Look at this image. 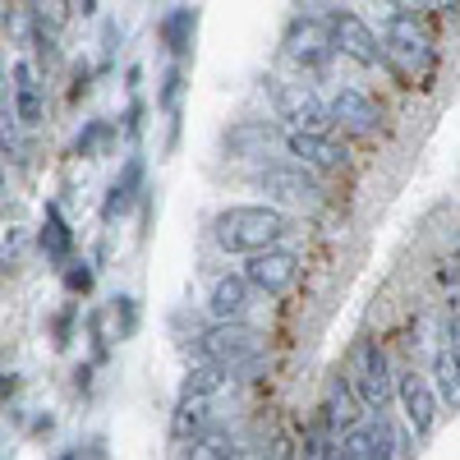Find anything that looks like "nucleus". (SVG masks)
Returning <instances> with one entry per match:
<instances>
[{"label": "nucleus", "mask_w": 460, "mask_h": 460, "mask_svg": "<svg viewBox=\"0 0 460 460\" xmlns=\"http://www.w3.org/2000/svg\"><path fill=\"white\" fill-rule=\"evenodd\" d=\"M249 299H253V286L244 281V272H221L208 290V318L212 323H244Z\"/></svg>", "instance_id": "dca6fc26"}, {"label": "nucleus", "mask_w": 460, "mask_h": 460, "mask_svg": "<svg viewBox=\"0 0 460 460\" xmlns=\"http://www.w3.org/2000/svg\"><path fill=\"white\" fill-rule=\"evenodd\" d=\"M327 28H332V47H336L345 60H355L359 69H377V65H382V37H377L355 10L332 5V10H327Z\"/></svg>", "instance_id": "0eeeda50"}, {"label": "nucleus", "mask_w": 460, "mask_h": 460, "mask_svg": "<svg viewBox=\"0 0 460 460\" xmlns=\"http://www.w3.org/2000/svg\"><path fill=\"white\" fill-rule=\"evenodd\" d=\"M194 350L240 382L262 364V332H253L249 323H208L203 332H194Z\"/></svg>", "instance_id": "20e7f679"}, {"label": "nucleus", "mask_w": 460, "mask_h": 460, "mask_svg": "<svg viewBox=\"0 0 460 460\" xmlns=\"http://www.w3.org/2000/svg\"><path fill=\"white\" fill-rule=\"evenodd\" d=\"M194 28H199V10H194V5H175V10L162 14L157 37H162V47H166L175 60H184L189 51H194Z\"/></svg>", "instance_id": "412c9836"}, {"label": "nucleus", "mask_w": 460, "mask_h": 460, "mask_svg": "<svg viewBox=\"0 0 460 460\" xmlns=\"http://www.w3.org/2000/svg\"><path fill=\"white\" fill-rule=\"evenodd\" d=\"M208 429H217L212 401H208V396H184V392H180V401H175V414H171V438L189 447L194 438H203Z\"/></svg>", "instance_id": "f3484780"}, {"label": "nucleus", "mask_w": 460, "mask_h": 460, "mask_svg": "<svg viewBox=\"0 0 460 460\" xmlns=\"http://www.w3.org/2000/svg\"><path fill=\"white\" fill-rule=\"evenodd\" d=\"M272 138H281V129H272L267 120H240V125H230V129H226L230 157H262Z\"/></svg>", "instance_id": "4be33fe9"}, {"label": "nucleus", "mask_w": 460, "mask_h": 460, "mask_svg": "<svg viewBox=\"0 0 460 460\" xmlns=\"http://www.w3.org/2000/svg\"><path fill=\"white\" fill-rule=\"evenodd\" d=\"M267 84H272V106L286 129H309V134L332 129V106L309 84H281V79H267Z\"/></svg>", "instance_id": "423d86ee"}, {"label": "nucleus", "mask_w": 460, "mask_h": 460, "mask_svg": "<svg viewBox=\"0 0 460 460\" xmlns=\"http://www.w3.org/2000/svg\"><path fill=\"white\" fill-rule=\"evenodd\" d=\"M345 382H350L359 410L387 414V405L396 401V373H392V359H387V350H382V341L359 336V341L350 345V359H345Z\"/></svg>", "instance_id": "7ed1b4c3"}, {"label": "nucleus", "mask_w": 460, "mask_h": 460, "mask_svg": "<svg viewBox=\"0 0 460 460\" xmlns=\"http://www.w3.org/2000/svg\"><path fill=\"white\" fill-rule=\"evenodd\" d=\"M37 249H42L47 262H56V267H69V262H74V230H69V221H65V212H60L56 203H47V212H42Z\"/></svg>", "instance_id": "a211bd4d"}, {"label": "nucleus", "mask_w": 460, "mask_h": 460, "mask_svg": "<svg viewBox=\"0 0 460 460\" xmlns=\"http://www.w3.org/2000/svg\"><path fill=\"white\" fill-rule=\"evenodd\" d=\"M387 5L401 10V14H419V10H424V0H387Z\"/></svg>", "instance_id": "4c0bfd02"}, {"label": "nucleus", "mask_w": 460, "mask_h": 460, "mask_svg": "<svg viewBox=\"0 0 460 460\" xmlns=\"http://www.w3.org/2000/svg\"><path fill=\"white\" fill-rule=\"evenodd\" d=\"M429 382H433V392H438V405H447L451 414H460V345H438Z\"/></svg>", "instance_id": "aec40b11"}, {"label": "nucleus", "mask_w": 460, "mask_h": 460, "mask_svg": "<svg viewBox=\"0 0 460 460\" xmlns=\"http://www.w3.org/2000/svg\"><path fill=\"white\" fill-rule=\"evenodd\" d=\"M382 65H387L401 88H429L433 79V69H438V51L429 42V32L414 23V14H392L387 28H382Z\"/></svg>", "instance_id": "f03ea898"}, {"label": "nucleus", "mask_w": 460, "mask_h": 460, "mask_svg": "<svg viewBox=\"0 0 460 460\" xmlns=\"http://www.w3.org/2000/svg\"><path fill=\"white\" fill-rule=\"evenodd\" d=\"M88 84H93V69H88V65H79V69H74V97H84V93H88Z\"/></svg>", "instance_id": "c9c22d12"}, {"label": "nucleus", "mask_w": 460, "mask_h": 460, "mask_svg": "<svg viewBox=\"0 0 460 460\" xmlns=\"http://www.w3.org/2000/svg\"><path fill=\"white\" fill-rule=\"evenodd\" d=\"M32 157V147L23 138V125H19V115L10 102H0V162H14V166H28Z\"/></svg>", "instance_id": "5701e85b"}, {"label": "nucleus", "mask_w": 460, "mask_h": 460, "mask_svg": "<svg viewBox=\"0 0 460 460\" xmlns=\"http://www.w3.org/2000/svg\"><path fill=\"white\" fill-rule=\"evenodd\" d=\"M143 180H147L143 157H129V162L120 166V175L111 180L106 199H102V221H106V226H111V221H120V217H129V212H134V203H143V199H147Z\"/></svg>", "instance_id": "2eb2a0df"}, {"label": "nucleus", "mask_w": 460, "mask_h": 460, "mask_svg": "<svg viewBox=\"0 0 460 460\" xmlns=\"http://www.w3.org/2000/svg\"><path fill=\"white\" fill-rule=\"evenodd\" d=\"M396 401H401V414H405V424L414 429V438L424 442V438H433V429H438V392H433V382L424 377V373H414V368H405V373H396Z\"/></svg>", "instance_id": "f8f14e48"}, {"label": "nucleus", "mask_w": 460, "mask_h": 460, "mask_svg": "<svg viewBox=\"0 0 460 460\" xmlns=\"http://www.w3.org/2000/svg\"><path fill=\"white\" fill-rule=\"evenodd\" d=\"M299 272H304L299 253H290V249H281V244L244 258V281H249L253 290H262V295H272V299L290 295V290L299 286Z\"/></svg>", "instance_id": "9d476101"}, {"label": "nucleus", "mask_w": 460, "mask_h": 460, "mask_svg": "<svg viewBox=\"0 0 460 460\" xmlns=\"http://www.w3.org/2000/svg\"><path fill=\"white\" fill-rule=\"evenodd\" d=\"M180 93H184V69H180V65H171V69H166V84H162V97H157V106L175 115V102H180Z\"/></svg>", "instance_id": "2f4dec72"}, {"label": "nucleus", "mask_w": 460, "mask_h": 460, "mask_svg": "<svg viewBox=\"0 0 460 460\" xmlns=\"http://www.w3.org/2000/svg\"><path fill=\"white\" fill-rule=\"evenodd\" d=\"M0 184H5V162H0Z\"/></svg>", "instance_id": "a19ab883"}, {"label": "nucleus", "mask_w": 460, "mask_h": 460, "mask_svg": "<svg viewBox=\"0 0 460 460\" xmlns=\"http://www.w3.org/2000/svg\"><path fill=\"white\" fill-rule=\"evenodd\" d=\"M438 341H442V345H460V309H456V314H451V309L442 314V327H438Z\"/></svg>", "instance_id": "473e14b6"}, {"label": "nucleus", "mask_w": 460, "mask_h": 460, "mask_svg": "<svg viewBox=\"0 0 460 460\" xmlns=\"http://www.w3.org/2000/svg\"><path fill=\"white\" fill-rule=\"evenodd\" d=\"M359 401H355V392H350V382H345V373H332V382H327V401H323V424L341 438L350 424H359Z\"/></svg>", "instance_id": "6ab92c4d"}, {"label": "nucleus", "mask_w": 460, "mask_h": 460, "mask_svg": "<svg viewBox=\"0 0 460 460\" xmlns=\"http://www.w3.org/2000/svg\"><path fill=\"white\" fill-rule=\"evenodd\" d=\"M74 327H79V304H65V309L51 314V345L56 350H69L74 345Z\"/></svg>", "instance_id": "c756f323"}, {"label": "nucleus", "mask_w": 460, "mask_h": 460, "mask_svg": "<svg viewBox=\"0 0 460 460\" xmlns=\"http://www.w3.org/2000/svg\"><path fill=\"white\" fill-rule=\"evenodd\" d=\"M341 451L350 460H401L405 442H401V433L387 414H368V419H359V424H350L341 433Z\"/></svg>", "instance_id": "6e6552de"}, {"label": "nucleus", "mask_w": 460, "mask_h": 460, "mask_svg": "<svg viewBox=\"0 0 460 460\" xmlns=\"http://www.w3.org/2000/svg\"><path fill=\"white\" fill-rule=\"evenodd\" d=\"M235 438L230 433H221V429H208L203 438H194L189 442V451H184V460H235Z\"/></svg>", "instance_id": "393cba45"}, {"label": "nucleus", "mask_w": 460, "mask_h": 460, "mask_svg": "<svg viewBox=\"0 0 460 460\" xmlns=\"http://www.w3.org/2000/svg\"><path fill=\"white\" fill-rule=\"evenodd\" d=\"M14 392H19V377L14 373H0V405H10Z\"/></svg>", "instance_id": "f704fd0d"}, {"label": "nucleus", "mask_w": 460, "mask_h": 460, "mask_svg": "<svg viewBox=\"0 0 460 460\" xmlns=\"http://www.w3.org/2000/svg\"><path fill=\"white\" fill-rule=\"evenodd\" d=\"M10 106H14L23 129H37L47 120V84H42L37 60H14L10 65Z\"/></svg>", "instance_id": "ddd939ff"}, {"label": "nucleus", "mask_w": 460, "mask_h": 460, "mask_svg": "<svg viewBox=\"0 0 460 460\" xmlns=\"http://www.w3.org/2000/svg\"><path fill=\"white\" fill-rule=\"evenodd\" d=\"M74 387H79V392L93 387V364H79V368H74Z\"/></svg>", "instance_id": "e433bc0d"}, {"label": "nucleus", "mask_w": 460, "mask_h": 460, "mask_svg": "<svg viewBox=\"0 0 460 460\" xmlns=\"http://www.w3.org/2000/svg\"><path fill=\"white\" fill-rule=\"evenodd\" d=\"M88 341H93V359L97 364H106L111 359V309H93L88 314Z\"/></svg>", "instance_id": "cd10ccee"}, {"label": "nucleus", "mask_w": 460, "mask_h": 460, "mask_svg": "<svg viewBox=\"0 0 460 460\" xmlns=\"http://www.w3.org/2000/svg\"><path fill=\"white\" fill-rule=\"evenodd\" d=\"M230 382H235V377H230L221 364H208V359H199L194 368L184 373V387H180V392H184V396H208V401H212V396H221V392L230 387Z\"/></svg>", "instance_id": "b1692460"}, {"label": "nucleus", "mask_w": 460, "mask_h": 460, "mask_svg": "<svg viewBox=\"0 0 460 460\" xmlns=\"http://www.w3.org/2000/svg\"><path fill=\"white\" fill-rule=\"evenodd\" d=\"M281 51H286V60L299 65V69H327V60L336 56L327 19H323V14H299V19L286 28V37H281Z\"/></svg>", "instance_id": "1a4fd4ad"}, {"label": "nucleus", "mask_w": 460, "mask_h": 460, "mask_svg": "<svg viewBox=\"0 0 460 460\" xmlns=\"http://www.w3.org/2000/svg\"><path fill=\"white\" fill-rule=\"evenodd\" d=\"M111 323H115V341H129V336L138 332V323H143L138 299H134V295H115V299H111Z\"/></svg>", "instance_id": "a878e982"}, {"label": "nucleus", "mask_w": 460, "mask_h": 460, "mask_svg": "<svg viewBox=\"0 0 460 460\" xmlns=\"http://www.w3.org/2000/svg\"><path fill=\"white\" fill-rule=\"evenodd\" d=\"M28 14H32L37 28L65 32L69 28V0H28Z\"/></svg>", "instance_id": "bb28decb"}, {"label": "nucleus", "mask_w": 460, "mask_h": 460, "mask_svg": "<svg viewBox=\"0 0 460 460\" xmlns=\"http://www.w3.org/2000/svg\"><path fill=\"white\" fill-rule=\"evenodd\" d=\"M327 106H332V125L350 129V134H359V138L382 134V106H377L368 93H359V88H336Z\"/></svg>", "instance_id": "4468645a"}, {"label": "nucleus", "mask_w": 460, "mask_h": 460, "mask_svg": "<svg viewBox=\"0 0 460 460\" xmlns=\"http://www.w3.org/2000/svg\"><path fill=\"white\" fill-rule=\"evenodd\" d=\"M111 138H115V125L111 120H88L84 134H79V143H74V152H79V157H102V147Z\"/></svg>", "instance_id": "c85d7f7f"}, {"label": "nucleus", "mask_w": 460, "mask_h": 460, "mask_svg": "<svg viewBox=\"0 0 460 460\" xmlns=\"http://www.w3.org/2000/svg\"><path fill=\"white\" fill-rule=\"evenodd\" d=\"M456 262H460V240H456Z\"/></svg>", "instance_id": "79ce46f5"}, {"label": "nucleus", "mask_w": 460, "mask_h": 460, "mask_svg": "<svg viewBox=\"0 0 460 460\" xmlns=\"http://www.w3.org/2000/svg\"><path fill=\"white\" fill-rule=\"evenodd\" d=\"M295 230V217L277 203H226L212 217V244L221 253H262V249H277L286 235Z\"/></svg>", "instance_id": "f257e3e1"}, {"label": "nucleus", "mask_w": 460, "mask_h": 460, "mask_svg": "<svg viewBox=\"0 0 460 460\" xmlns=\"http://www.w3.org/2000/svg\"><path fill=\"white\" fill-rule=\"evenodd\" d=\"M125 134H129V138L143 134V102H129V111H125Z\"/></svg>", "instance_id": "72a5a7b5"}, {"label": "nucleus", "mask_w": 460, "mask_h": 460, "mask_svg": "<svg viewBox=\"0 0 460 460\" xmlns=\"http://www.w3.org/2000/svg\"><path fill=\"white\" fill-rule=\"evenodd\" d=\"M460 0H424V10H456Z\"/></svg>", "instance_id": "ea45409f"}, {"label": "nucleus", "mask_w": 460, "mask_h": 460, "mask_svg": "<svg viewBox=\"0 0 460 460\" xmlns=\"http://www.w3.org/2000/svg\"><path fill=\"white\" fill-rule=\"evenodd\" d=\"M249 180H253L258 194H267L277 208H304V212L327 208V189H323V180H318L314 171H304V166L267 162V166H258Z\"/></svg>", "instance_id": "39448f33"}, {"label": "nucleus", "mask_w": 460, "mask_h": 460, "mask_svg": "<svg viewBox=\"0 0 460 460\" xmlns=\"http://www.w3.org/2000/svg\"><path fill=\"white\" fill-rule=\"evenodd\" d=\"M51 429H56V419H51V414H47V419H37V424H32V438H47Z\"/></svg>", "instance_id": "58836bf2"}, {"label": "nucleus", "mask_w": 460, "mask_h": 460, "mask_svg": "<svg viewBox=\"0 0 460 460\" xmlns=\"http://www.w3.org/2000/svg\"><path fill=\"white\" fill-rule=\"evenodd\" d=\"M93 286H97L93 262H88V258H84V262L74 258V262L65 267V290H69V295H93Z\"/></svg>", "instance_id": "7c9ffc66"}, {"label": "nucleus", "mask_w": 460, "mask_h": 460, "mask_svg": "<svg viewBox=\"0 0 460 460\" xmlns=\"http://www.w3.org/2000/svg\"><path fill=\"white\" fill-rule=\"evenodd\" d=\"M281 147L295 157V166L314 171L318 180L323 175H336L345 171V162H350V152H345L332 134H309V129H281Z\"/></svg>", "instance_id": "9b49d317"}]
</instances>
